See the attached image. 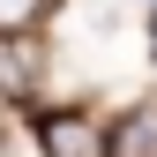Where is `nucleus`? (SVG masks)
<instances>
[{
    "label": "nucleus",
    "instance_id": "3",
    "mask_svg": "<svg viewBox=\"0 0 157 157\" xmlns=\"http://www.w3.org/2000/svg\"><path fill=\"white\" fill-rule=\"evenodd\" d=\"M105 157H157V105L127 112V120L105 135Z\"/></svg>",
    "mask_w": 157,
    "mask_h": 157
},
{
    "label": "nucleus",
    "instance_id": "4",
    "mask_svg": "<svg viewBox=\"0 0 157 157\" xmlns=\"http://www.w3.org/2000/svg\"><path fill=\"white\" fill-rule=\"evenodd\" d=\"M52 0H0V37H15V30H37V15H45Z\"/></svg>",
    "mask_w": 157,
    "mask_h": 157
},
{
    "label": "nucleus",
    "instance_id": "2",
    "mask_svg": "<svg viewBox=\"0 0 157 157\" xmlns=\"http://www.w3.org/2000/svg\"><path fill=\"white\" fill-rule=\"evenodd\" d=\"M0 90H8V97H37V90H45V52L30 45V30L0 37Z\"/></svg>",
    "mask_w": 157,
    "mask_h": 157
},
{
    "label": "nucleus",
    "instance_id": "1",
    "mask_svg": "<svg viewBox=\"0 0 157 157\" xmlns=\"http://www.w3.org/2000/svg\"><path fill=\"white\" fill-rule=\"evenodd\" d=\"M37 142H45V157H105V135H97L90 112H45L37 120Z\"/></svg>",
    "mask_w": 157,
    "mask_h": 157
},
{
    "label": "nucleus",
    "instance_id": "5",
    "mask_svg": "<svg viewBox=\"0 0 157 157\" xmlns=\"http://www.w3.org/2000/svg\"><path fill=\"white\" fill-rule=\"evenodd\" d=\"M150 52H157V15H150Z\"/></svg>",
    "mask_w": 157,
    "mask_h": 157
}]
</instances>
